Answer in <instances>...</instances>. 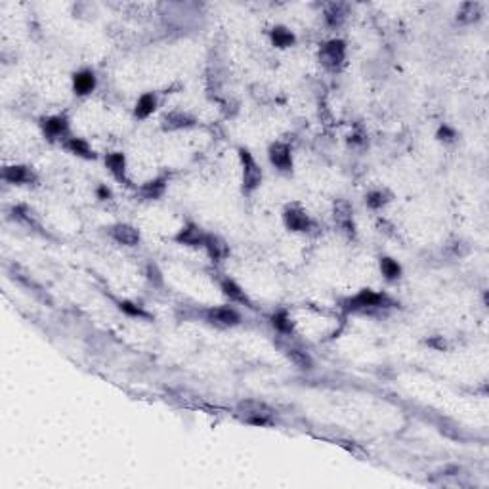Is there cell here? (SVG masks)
I'll use <instances>...</instances> for the list:
<instances>
[{
    "instance_id": "cell-7",
    "label": "cell",
    "mask_w": 489,
    "mask_h": 489,
    "mask_svg": "<svg viewBox=\"0 0 489 489\" xmlns=\"http://www.w3.org/2000/svg\"><path fill=\"white\" fill-rule=\"evenodd\" d=\"M283 226L293 233H310L314 230V218L308 214V210L301 203H291L283 209Z\"/></svg>"
},
{
    "instance_id": "cell-19",
    "label": "cell",
    "mask_w": 489,
    "mask_h": 489,
    "mask_svg": "<svg viewBox=\"0 0 489 489\" xmlns=\"http://www.w3.org/2000/svg\"><path fill=\"white\" fill-rule=\"evenodd\" d=\"M62 147L65 151H69L71 155L83 159V161H96V159H98V153H96V149L90 146V142L84 140L81 136H69L67 140L63 142Z\"/></svg>"
},
{
    "instance_id": "cell-24",
    "label": "cell",
    "mask_w": 489,
    "mask_h": 489,
    "mask_svg": "<svg viewBox=\"0 0 489 489\" xmlns=\"http://www.w3.org/2000/svg\"><path fill=\"white\" fill-rule=\"evenodd\" d=\"M483 15V6L480 2H462L459 12H457V21L462 23V25H469V23H476V21L482 20Z\"/></svg>"
},
{
    "instance_id": "cell-28",
    "label": "cell",
    "mask_w": 489,
    "mask_h": 489,
    "mask_svg": "<svg viewBox=\"0 0 489 489\" xmlns=\"http://www.w3.org/2000/svg\"><path fill=\"white\" fill-rule=\"evenodd\" d=\"M115 304H117V308H119L120 312L125 315H128V317H136V319H147V322H151L153 317H151V314L147 312L146 308L142 306V304H138V302H132V301H126V298H123V301H115Z\"/></svg>"
},
{
    "instance_id": "cell-4",
    "label": "cell",
    "mask_w": 489,
    "mask_h": 489,
    "mask_svg": "<svg viewBox=\"0 0 489 489\" xmlns=\"http://www.w3.org/2000/svg\"><path fill=\"white\" fill-rule=\"evenodd\" d=\"M348 46L343 39H329L319 46L317 60L327 71H338L346 62Z\"/></svg>"
},
{
    "instance_id": "cell-20",
    "label": "cell",
    "mask_w": 489,
    "mask_h": 489,
    "mask_svg": "<svg viewBox=\"0 0 489 489\" xmlns=\"http://www.w3.org/2000/svg\"><path fill=\"white\" fill-rule=\"evenodd\" d=\"M350 6L346 2H329L323 10V21L329 29H340L348 20Z\"/></svg>"
},
{
    "instance_id": "cell-5",
    "label": "cell",
    "mask_w": 489,
    "mask_h": 489,
    "mask_svg": "<svg viewBox=\"0 0 489 489\" xmlns=\"http://www.w3.org/2000/svg\"><path fill=\"white\" fill-rule=\"evenodd\" d=\"M39 126H41L44 138L48 142H65L71 134V119L67 113H56V115H48V117H42L39 120Z\"/></svg>"
},
{
    "instance_id": "cell-15",
    "label": "cell",
    "mask_w": 489,
    "mask_h": 489,
    "mask_svg": "<svg viewBox=\"0 0 489 489\" xmlns=\"http://www.w3.org/2000/svg\"><path fill=\"white\" fill-rule=\"evenodd\" d=\"M197 117H193L191 113L182 111V109H174L168 111L161 120V128L165 132H178V130H188L197 126Z\"/></svg>"
},
{
    "instance_id": "cell-29",
    "label": "cell",
    "mask_w": 489,
    "mask_h": 489,
    "mask_svg": "<svg viewBox=\"0 0 489 489\" xmlns=\"http://www.w3.org/2000/svg\"><path fill=\"white\" fill-rule=\"evenodd\" d=\"M436 138H438V142H441V144H453V142H457V138H459V134H457V130H455L453 126L440 125L438 132H436Z\"/></svg>"
},
{
    "instance_id": "cell-8",
    "label": "cell",
    "mask_w": 489,
    "mask_h": 489,
    "mask_svg": "<svg viewBox=\"0 0 489 489\" xmlns=\"http://www.w3.org/2000/svg\"><path fill=\"white\" fill-rule=\"evenodd\" d=\"M333 220L338 230L343 231L348 239L357 237V226L354 218V207L346 199H336L333 205Z\"/></svg>"
},
{
    "instance_id": "cell-12",
    "label": "cell",
    "mask_w": 489,
    "mask_h": 489,
    "mask_svg": "<svg viewBox=\"0 0 489 489\" xmlns=\"http://www.w3.org/2000/svg\"><path fill=\"white\" fill-rule=\"evenodd\" d=\"M207 233H209V231L203 230L197 222L188 220V222L178 230V233L174 235V241L178 245H184V247H191V249H203Z\"/></svg>"
},
{
    "instance_id": "cell-6",
    "label": "cell",
    "mask_w": 489,
    "mask_h": 489,
    "mask_svg": "<svg viewBox=\"0 0 489 489\" xmlns=\"http://www.w3.org/2000/svg\"><path fill=\"white\" fill-rule=\"evenodd\" d=\"M237 411L247 425H254V427H270V425H273V409L262 404V401H256V399L241 401L237 406Z\"/></svg>"
},
{
    "instance_id": "cell-30",
    "label": "cell",
    "mask_w": 489,
    "mask_h": 489,
    "mask_svg": "<svg viewBox=\"0 0 489 489\" xmlns=\"http://www.w3.org/2000/svg\"><path fill=\"white\" fill-rule=\"evenodd\" d=\"M146 275H147V280H149V283H153V287L165 285V280H163L161 270H159V266L153 264V262H149V264H147Z\"/></svg>"
},
{
    "instance_id": "cell-25",
    "label": "cell",
    "mask_w": 489,
    "mask_h": 489,
    "mask_svg": "<svg viewBox=\"0 0 489 489\" xmlns=\"http://www.w3.org/2000/svg\"><path fill=\"white\" fill-rule=\"evenodd\" d=\"M378 268H380V273L388 283H394V281L401 280V273H404V268L399 264L398 260H394L392 256H380L378 259Z\"/></svg>"
},
{
    "instance_id": "cell-27",
    "label": "cell",
    "mask_w": 489,
    "mask_h": 489,
    "mask_svg": "<svg viewBox=\"0 0 489 489\" xmlns=\"http://www.w3.org/2000/svg\"><path fill=\"white\" fill-rule=\"evenodd\" d=\"M390 201H392V193L386 188L371 189V191L365 193V205H367V209L371 210L385 209L386 205L390 203Z\"/></svg>"
},
{
    "instance_id": "cell-1",
    "label": "cell",
    "mask_w": 489,
    "mask_h": 489,
    "mask_svg": "<svg viewBox=\"0 0 489 489\" xmlns=\"http://www.w3.org/2000/svg\"><path fill=\"white\" fill-rule=\"evenodd\" d=\"M392 306H396V302L388 294L378 293L373 289H361L359 293L343 301L344 314H375Z\"/></svg>"
},
{
    "instance_id": "cell-2",
    "label": "cell",
    "mask_w": 489,
    "mask_h": 489,
    "mask_svg": "<svg viewBox=\"0 0 489 489\" xmlns=\"http://www.w3.org/2000/svg\"><path fill=\"white\" fill-rule=\"evenodd\" d=\"M237 155L241 163V191L245 195H252L262 186L264 172L249 147H237Z\"/></svg>"
},
{
    "instance_id": "cell-32",
    "label": "cell",
    "mask_w": 489,
    "mask_h": 489,
    "mask_svg": "<svg viewBox=\"0 0 489 489\" xmlns=\"http://www.w3.org/2000/svg\"><path fill=\"white\" fill-rule=\"evenodd\" d=\"M428 346L436 350H446V340H443V336H438V340H428Z\"/></svg>"
},
{
    "instance_id": "cell-18",
    "label": "cell",
    "mask_w": 489,
    "mask_h": 489,
    "mask_svg": "<svg viewBox=\"0 0 489 489\" xmlns=\"http://www.w3.org/2000/svg\"><path fill=\"white\" fill-rule=\"evenodd\" d=\"M168 180H170V176L168 174L155 176L151 180H147L146 184H142V188L138 189V195H140L144 201H159V199H163L165 193H167Z\"/></svg>"
},
{
    "instance_id": "cell-21",
    "label": "cell",
    "mask_w": 489,
    "mask_h": 489,
    "mask_svg": "<svg viewBox=\"0 0 489 489\" xmlns=\"http://www.w3.org/2000/svg\"><path fill=\"white\" fill-rule=\"evenodd\" d=\"M268 35H270V42H272L273 48L277 50L293 48L294 44H296V35H294L291 29L285 27V25H273L268 31Z\"/></svg>"
},
{
    "instance_id": "cell-31",
    "label": "cell",
    "mask_w": 489,
    "mask_h": 489,
    "mask_svg": "<svg viewBox=\"0 0 489 489\" xmlns=\"http://www.w3.org/2000/svg\"><path fill=\"white\" fill-rule=\"evenodd\" d=\"M96 197H98L99 201H111V188H107V184H98V186H96Z\"/></svg>"
},
{
    "instance_id": "cell-9",
    "label": "cell",
    "mask_w": 489,
    "mask_h": 489,
    "mask_svg": "<svg viewBox=\"0 0 489 489\" xmlns=\"http://www.w3.org/2000/svg\"><path fill=\"white\" fill-rule=\"evenodd\" d=\"M268 159L272 163V167L281 172V174H291L294 168L293 161V147L287 142H272L268 147Z\"/></svg>"
},
{
    "instance_id": "cell-16",
    "label": "cell",
    "mask_w": 489,
    "mask_h": 489,
    "mask_svg": "<svg viewBox=\"0 0 489 489\" xmlns=\"http://www.w3.org/2000/svg\"><path fill=\"white\" fill-rule=\"evenodd\" d=\"M109 237L115 241L117 245H123V247H138L142 243V235L138 228H134L132 224H125V222H119V224H113L109 230Z\"/></svg>"
},
{
    "instance_id": "cell-13",
    "label": "cell",
    "mask_w": 489,
    "mask_h": 489,
    "mask_svg": "<svg viewBox=\"0 0 489 489\" xmlns=\"http://www.w3.org/2000/svg\"><path fill=\"white\" fill-rule=\"evenodd\" d=\"M105 168L109 170V174L126 188H132V180L128 176V163H126V155L123 151H109L104 157Z\"/></svg>"
},
{
    "instance_id": "cell-3",
    "label": "cell",
    "mask_w": 489,
    "mask_h": 489,
    "mask_svg": "<svg viewBox=\"0 0 489 489\" xmlns=\"http://www.w3.org/2000/svg\"><path fill=\"white\" fill-rule=\"evenodd\" d=\"M197 315L207 322L209 325H214V327L220 329H231L241 325V314L237 312V308L230 306V304H222V306H210L199 310Z\"/></svg>"
},
{
    "instance_id": "cell-10",
    "label": "cell",
    "mask_w": 489,
    "mask_h": 489,
    "mask_svg": "<svg viewBox=\"0 0 489 489\" xmlns=\"http://www.w3.org/2000/svg\"><path fill=\"white\" fill-rule=\"evenodd\" d=\"M218 287H220V291H222V294H224L226 298H230V302H233V304H241V306L249 308V310H256V306H254V302H252L251 296L247 294V291H245L243 287L239 285L237 281L233 280V277L220 273V277H218Z\"/></svg>"
},
{
    "instance_id": "cell-11",
    "label": "cell",
    "mask_w": 489,
    "mask_h": 489,
    "mask_svg": "<svg viewBox=\"0 0 489 489\" xmlns=\"http://www.w3.org/2000/svg\"><path fill=\"white\" fill-rule=\"evenodd\" d=\"M2 180L12 186H35L39 174L29 165H8L2 168Z\"/></svg>"
},
{
    "instance_id": "cell-17",
    "label": "cell",
    "mask_w": 489,
    "mask_h": 489,
    "mask_svg": "<svg viewBox=\"0 0 489 489\" xmlns=\"http://www.w3.org/2000/svg\"><path fill=\"white\" fill-rule=\"evenodd\" d=\"M203 249L209 254L212 264H222L224 260L230 259V245L226 243L224 237H220L216 233H207Z\"/></svg>"
},
{
    "instance_id": "cell-14",
    "label": "cell",
    "mask_w": 489,
    "mask_h": 489,
    "mask_svg": "<svg viewBox=\"0 0 489 489\" xmlns=\"http://www.w3.org/2000/svg\"><path fill=\"white\" fill-rule=\"evenodd\" d=\"M96 86H98V77H96V71L90 67H83L71 75V88L78 98L90 96L92 92L96 90Z\"/></svg>"
},
{
    "instance_id": "cell-26",
    "label": "cell",
    "mask_w": 489,
    "mask_h": 489,
    "mask_svg": "<svg viewBox=\"0 0 489 489\" xmlns=\"http://www.w3.org/2000/svg\"><path fill=\"white\" fill-rule=\"evenodd\" d=\"M283 352H285V356L291 359V364H293L294 367H298V369L302 371L314 369V359H312V356H310L308 352H304V350L294 348V346H283Z\"/></svg>"
},
{
    "instance_id": "cell-22",
    "label": "cell",
    "mask_w": 489,
    "mask_h": 489,
    "mask_svg": "<svg viewBox=\"0 0 489 489\" xmlns=\"http://www.w3.org/2000/svg\"><path fill=\"white\" fill-rule=\"evenodd\" d=\"M157 105H159L157 94L155 92H144L136 102V105H134V119L144 120L147 117H151L157 111Z\"/></svg>"
},
{
    "instance_id": "cell-23",
    "label": "cell",
    "mask_w": 489,
    "mask_h": 489,
    "mask_svg": "<svg viewBox=\"0 0 489 489\" xmlns=\"http://www.w3.org/2000/svg\"><path fill=\"white\" fill-rule=\"evenodd\" d=\"M270 323H272V327L275 329L280 335L294 336V331H296V329H294L293 317H291L287 308H277V310L270 315Z\"/></svg>"
}]
</instances>
